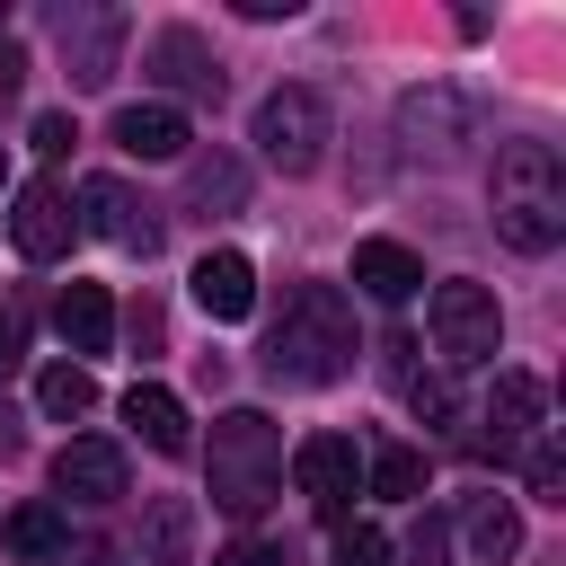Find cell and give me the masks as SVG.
<instances>
[{"label":"cell","instance_id":"9","mask_svg":"<svg viewBox=\"0 0 566 566\" xmlns=\"http://www.w3.org/2000/svg\"><path fill=\"white\" fill-rule=\"evenodd\" d=\"M80 203H88V230H97V239H115L124 256H150V248H159V221H150V203H142L124 177H88V186H80Z\"/></svg>","mask_w":566,"mask_h":566},{"label":"cell","instance_id":"22","mask_svg":"<svg viewBox=\"0 0 566 566\" xmlns=\"http://www.w3.org/2000/svg\"><path fill=\"white\" fill-rule=\"evenodd\" d=\"M469 548H478L486 566H495V557H513V548H522V522H513V504H478V513H469Z\"/></svg>","mask_w":566,"mask_h":566},{"label":"cell","instance_id":"5","mask_svg":"<svg viewBox=\"0 0 566 566\" xmlns=\"http://www.w3.org/2000/svg\"><path fill=\"white\" fill-rule=\"evenodd\" d=\"M433 345L442 363H495L504 345V310L486 283H433Z\"/></svg>","mask_w":566,"mask_h":566},{"label":"cell","instance_id":"8","mask_svg":"<svg viewBox=\"0 0 566 566\" xmlns=\"http://www.w3.org/2000/svg\"><path fill=\"white\" fill-rule=\"evenodd\" d=\"M124 442H106V433H71L62 451H53V486L71 495V504H115L124 495Z\"/></svg>","mask_w":566,"mask_h":566},{"label":"cell","instance_id":"31","mask_svg":"<svg viewBox=\"0 0 566 566\" xmlns=\"http://www.w3.org/2000/svg\"><path fill=\"white\" fill-rule=\"evenodd\" d=\"M0 451H9V416H0Z\"/></svg>","mask_w":566,"mask_h":566},{"label":"cell","instance_id":"14","mask_svg":"<svg viewBox=\"0 0 566 566\" xmlns=\"http://www.w3.org/2000/svg\"><path fill=\"white\" fill-rule=\"evenodd\" d=\"M539 416H548V389H539L531 371H495V398H486L495 451H504V442H531V433H539Z\"/></svg>","mask_w":566,"mask_h":566},{"label":"cell","instance_id":"32","mask_svg":"<svg viewBox=\"0 0 566 566\" xmlns=\"http://www.w3.org/2000/svg\"><path fill=\"white\" fill-rule=\"evenodd\" d=\"M0 186H9V150H0Z\"/></svg>","mask_w":566,"mask_h":566},{"label":"cell","instance_id":"17","mask_svg":"<svg viewBox=\"0 0 566 566\" xmlns=\"http://www.w3.org/2000/svg\"><path fill=\"white\" fill-rule=\"evenodd\" d=\"M0 539H9V557H18V566H44V557H62V548H71V522H62L53 504H18V513L0 522Z\"/></svg>","mask_w":566,"mask_h":566},{"label":"cell","instance_id":"11","mask_svg":"<svg viewBox=\"0 0 566 566\" xmlns=\"http://www.w3.org/2000/svg\"><path fill=\"white\" fill-rule=\"evenodd\" d=\"M354 283H363L371 301H416V292H424V256H416L407 239H363V248H354Z\"/></svg>","mask_w":566,"mask_h":566},{"label":"cell","instance_id":"4","mask_svg":"<svg viewBox=\"0 0 566 566\" xmlns=\"http://www.w3.org/2000/svg\"><path fill=\"white\" fill-rule=\"evenodd\" d=\"M256 150H265V168L310 177L327 159V106H318V88H274L256 106Z\"/></svg>","mask_w":566,"mask_h":566},{"label":"cell","instance_id":"18","mask_svg":"<svg viewBox=\"0 0 566 566\" xmlns=\"http://www.w3.org/2000/svg\"><path fill=\"white\" fill-rule=\"evenodd\" d=\"M363 486H371L380 504H416V495H424V451H416V442H380V451L363 460Z\"/></svg>","mask_w":566,"mask_h":566},{"label":"cell","instance_id":"21","mask_svg":"<svg viewBox=\"0 0 566 566\" xmlns=\"http://www.w3.org/2000/svg\"><path fill=\"white\" fill-rule=\"evenodd\" d=\"M398 124H407V133H416V150H424V133H460V124H469V106H460L451 88H416V97L398 106Z\"/></svg>","mask_w":566,"mask_h":566},{"label":"cell","instance_id":"29","mask_svg":"<svg viewBox=\"0 0 566 566\" xmlns=\"http://www.w3.org/2000/svg\"><path fill=\"white\" fill-rule=\"evenodd\" d=\"M18 80H27V53H18V44H0V97H9Z\"/></svg>","mask_w":566,"mask_h":566},{"label":"cell","instance_id":"7","mask_svg":"<svg viewBox=\"0 0 566 566\" xmlns=\"http://www.w3.org/2000/svg\"><path fill=\"white\" fill-rule=\"evenodd\" d=\"M9 239H18V256H35V265L71 256V239H80L71 195H62L53 177H27V186H18V203H9Z\"/></svg>","mask_w":566,"mask_h":566},{"label":"cell","instance_id":"25","mask_svg":"<svg viewBox=\"0 0 566 566\" xmlns=\"http://www.w3.org/2000/svg\"><path fill=\"white\" fill-rule=\"evenodd\" d=\"M407 407H416L424 424H451V416H460V398H451V380H407Z\"/></svg>","mask_w":566,"mask_h":566},{"label":"cell","instance_id":"3","mask_svg":"<svg viewBox=\"0 0 566 566\" xmlns=\"http://www.w3.org/2000/svg\"><path fill=\"white\" fill-rule=\"evenodd\" d=\"M274 486H283V424H265L256 407L212 416V504L248 522Z\"/></svg>","mask_w":566,"mask_h":566},{"label":"cell","instance_id":"10","mask_svg":"<svg viewBox=\"0 0 566 566\" xmlns=\"http://www.w3.org/2000/svg\"><path fill=\"white\" fill-rule=\"evenodd\" d=\"M186 292H195V310H203V318H221V327H230V318H248V310H256V265H248L239 248H212V256L186 274Z\"/></svg>","mask_w":566,"mask_h":566},{"label":"cell","instance_id":"1","mask_svg":"<svg viewBox=\"0 0 566 566\" xmlns=\"http://www.w3.org/2000/svg\"><path fill=\"white\" fill-rule=\"evenodd\" d=\"M265 371L292 389H336L354 371V301L336 283H301L265 336Z\"/></svg>","mask_w":566,"mask_h":566},{"label":"cell","instance_id":"15","mask_svg":"<svg viewBox=\"0 0 566 566\" xmlns=\"http://www.w3.org/2000/svg\"><path fill=\"white\" fill-rule=\"evenodd\" d=\"M150 62H159V80H177V88H195V97H221V62L203 53V35H195V27L150 35Z\"/></svg>","mask_w":566,"mask_h":566},{"label":"cell","instance_id":"30","mask_svg":"<svg viewBox=\"0 0 566 566\" xmlns=\"http://www.w3.org/2000/svg\"><path fill=\"white\" fill-rule=\"evenodd\" d=\"M9 363H18V318L0 310V371H9Z\"/></svg>","mask_w":566,"mask_h":566},{"label":"cell","instance_id":"24","mask_svg":"<svg viewBox=\"0 0 566 566\" xmlns=\"http://www.w3.org/2000/svg\"><path fill=\"white\" fill-rule=\"evenodd\" d=\"M336 566H389V539H380L371 522H345V531H336Z\"/></svg>","mask_w":566,"mask_h":566},{"label":"cell","instance_id":"26","mask_svg":"<svg viewBox=\"0 0 566 566\" xmlns=\"http://www.w3.org/2000/svg\"><path fill=\"white\" fill-rule=\"evenodd\" d=\"M71 142H80V133H71V115H35V150H44V159H62Z\"/></svg>","mask_w":566,"mask_h":566},{"label":"cell","instance_id":"6","mask_svg":"<svg viewBox=\"0 0 566 566\" xmlns=\"http://www.w3.org/2000/svg\"><path fill=\"white\" fill-rule=\"evenodd\" d=\"M292 478H301V495L318 504V522H336V531H345L354 486H363V451H354L345 433H310V442L292 451Z\"/></svg>","mask_w":566,"mask_h":566},{"label":"cell","instance_id":"28","mask_svg":"<svg viewBox=\"0 0 566 566\" xmlns=\"http://www.w3.org/2000/svg\"><path fill=\"white\" fill-rule=\"evenodd\" d=\"M212 566H283V548H265V539H239V548H221Z\"/></svg>","mask_w":566,"mask_h":566},{"label":"cell","instance_id":"23","mask_svg":"<svg viewBox=\"0 0 566 566\" xmlns=\"http://www.w3.org/2000/svg\"><path fill=\"white\" fill-rule=\"evenodd\" d=\"M522 478H531L539 504H566V460H557V442H531V451H522Z\"/></svg>","mask_w":566,"mask_h":566},{"label":"cell","instance_id":"19","mask_svg":"<svg viewBox=\"0 0 566 566\" xmlns=\"http://www.w3.org/2000/svg\"><path fill=\"white\" fill-rule=\"evenodd\" d=\"M35 407H44L53 424H71V416L97 407V380H88L80 363H44V371H35Z\"/></svg>","mask_w":566,"mask_h":566},{"label":"cell","instance_id":"2","mask_svg":"<svg viewBox=\"0 0 566 566\" xmlns=\"http://www.w3.org/2000/svg\"><path fill=\"white\" fill-rule=\"evenodd\" d=\"M495 239L522 256H548L566 239V168L548 142H504L495 150Z\"/></svg>","mask_w":566,"mask_h":566},{"label":"cell","instance_id":"13","mask_svg":"<svg viewBox=\"0 0 566 566\" xmlns=\"http://www.w3.org/2000/svg\"><path fill=\"white\" fill-rule=\"evenodd\" d=\"M124 424H133L159 460L186 451V407H177V389H159V380H133V389H124Z\"/></svg>","mask_w":566,"mask_h":566},{"label":"cell","instance_id":"20","mask_svg":"<svg viewBox=\"0 0 566 566\" xmlns=\"http://www.w3.org/2000/svg\"><path fill=\"white\" fill-rule=\"evenodd\" d=\"M239 195H248L239 159H221V150H212V159H186V203H203V212H212V203L239 212Z\"/></svg>","mask_w":566,"mask_h":566},{"label":"cell","instance_id":"16","mask_svg":"<svg viewBox=\"0 0 566 566\" xmlns=\"http://www.w3.org/2000/svg\"><path fill=\"white\" fill-rule=\"evenodd\" d=\"M115 150H133V159H177V150H186V115L159 106V97H150V106H124V115H115Z\"/></svg>","mask_w":566,"mask_h":566},{"label":"cell","instance_id":"12","mask_svg":"<svg viewBox=\"0 0 566 566\" xmlns=\"http://www.w3.org/2000/svg\"><path fill=\"white\" fill-rule=\"evenodd\" d=\"M53 327H62L71 354H106V345H115V301H106V283H71V292L53 301Z\"/></svg>","mask_w":566,"mask_h":566},{"label":"cell","instance_id":"27","mask_svg":"<svg viewBox=\"0 0 566 566\" xmlns=\"http://www.w3.org/2000/svg\"><path fill=\"white\" fill-rule=\"evenodd\" d=\"M407 557H416V566H442V522H433V513L416 522V539H407Z\"/></svg>","mask_w":566,"mask_h":566}]
</instances>
